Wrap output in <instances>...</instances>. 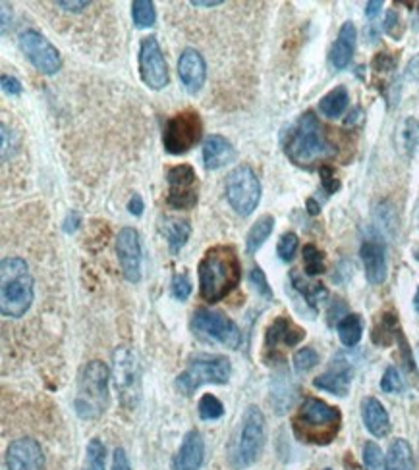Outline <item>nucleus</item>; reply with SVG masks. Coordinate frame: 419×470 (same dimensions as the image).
<instances>
[{
    "label": "nucleus",
    "mask_w": 419,
    "mask_h": 470,
    "mask_svg": "<svg viewBox=\"0 0 419 470\" xmlns=\"http://www.w3.org/2000/svg\"><path fill=\"white\" fill-rule=\"evenodd\" d=\"M190 4L195 8H215L223 4V0H192Z\"/></svg>",
    "instance_id": "53"
},
{
    "label": "nucleus",
    "mask_w": 419,
    "mask_h": 470,
    "mask_svg": "<svg viewBox=\"0 0 419 470\" xmlns=\"http://www.w3.org/2000/svg\"><path fill=\"white\" fill-rule=\"evenodd\" d=\"M381 8H383L381 0H373V3H368L366 4V16L368 18H375V16H377L381 12Z\"/></svg>",
    "instance_id": "52"
},
{
    "label": "nucleus",
    "mask_w": 419,
    "mask_h": 470,
    "mask_svg": "<svg viewBox=\"0 0 419 470\" xmlns=\"http://www.w3.org/2000/svg\"><path fill=\"white\" fill-rule=\"evenodd\" d=\"M363 465H366V470H387V458L375 442L363 445Z\"/></svg>",
    "instance_id": "37"
},
{
    "label": "nucleus",
    "mask_w": 419,
    "mask_h": 470,
    "mask_svg": "<svg viewBox=\"0 0 419 470\" xmlns=\"http://www.w3.org/2000/svg\"><path fill=\"white\" fill-rule=\"evenodd\" d=\"M274 230V218L271 215H265L261 216L253 226L249 228L248 235H246V251L248 255H256L265 241L271 238V233Z\"/></svg>",
    "instance_id": "27"
},
{
    "label": "nucleus",
    "mask_w": 419,
    "mask_h": 470,
    "mask_svg": "<svg viewBox=\"0 0 419 470\" xmlns=\"http://www.w3.org/2000/svg\"><path fill=\"white\" fill-rule=\"evenodd\" d=\"M387 470H415L412 445L404 438L394 440L387 453Z\"/></svg>",
    "instance_id": "26"
},
{
    "label": "nucleus",
    "mask_w": 419,
    "mask_h": 470,
    "mask_svg": "<svg viewBox=\"0 0 419 470\" xmlns=\"http://www.w3.org/2000/svg\"><path fill=\"white\" fill-rule=\"evenodd\" d=\"M284 153L294 164L310 166L315 161L327 159V156L335 153V149L327 141L323 126L319 124L317 116L313 112H305L289 133Z\"/></svg>",
    "instance_id": "4"
},
{
    "label": "nucleus",
    "mask_w": 419,
    "mask_h": 470,
    "mask_svg": "<svg viewBox=\"0 0 419 470\" xmlns=\"http://www.w3.org/2000/svg\"><path fill=\"white\" fill-rule=\"evenodd\" d=\"M192 332L197 338L220 343L234 351L244 343V333L238 328V324L218 310L197 309L192 317Z\"/></svg>",
    "instance_id": "9"
},
{
    "label": "nucleus",
    "mask_w": 419,
    "mask_h": 470,
    "mask_svg": "<svg viewBox=\"0 0 419 470\" xmlns=\"http://www.w3.org/2000/svg\"><path fill=\"white\" fill-rule=\"evenodd\" d=\"M57 6L66 10V12H82V10L90 8L91 3H90V0H82V3H66V0H59Z\"/></svg>",
    "instance_id": "49"
},
{
    "label": "nucleus",
    "mask_w": 419,
    "mask_h": 470,
    "mask_svg": "<svg viewBox=\"0 0 419 470\" xmlns=\"http://www.w3.org/2000/svg\"><path fill=\"white\" fill-rule=\"evenodd\" d=\"M169 189H195L197 174L190 164H176L167 170Z\"/></svg>",
    "instance_id": "30"
},
{
    "label": "nucleus",
    "mask_w": 419,
    "mask_h": 470,
    "mask_svg": "<svg viewBox=\"0 0 419 470\" xmlns=\"http://www.w3.org/2000/svg\"><path fill=\"white\" fill-rule=\"evenodd\" d=\"M304 266L307 276H319L325 272V255L323 251H319L315 245L307 243L304 247Z\"/></svg>",
    "instance_id": "35"
},
{
    "label": "nucleus",
    "mask_w": 419,
    "mask_h": 470,
    "mask_svg": "<svg viewBox=\"0 0 419 470\" xmlns=\"http://www.w3.org/2000/svg\"><path fill=\"white\" fill-rule=\"evenodd\" d=\"M307 208H310V215H317V212H319V205L315 203L313 199L307 200Z\"/></svg>",
    "instance_id": "55"
},
{
    "label": "nucleus",
    "mask_w": 419,
    "mask_h": 470,
    "mask_svg": "<svg viewBox=\"0 0 419 470\" xmlns=\"http://www.w3.org/2000/svg\"><path fill=\"white\" fill-rule=\"evenodd\" d=\"M297 247H300V239H297V235L294 231H286L281 235V239H279L277 255L281 256V261L292 262L297 253Z\"/></svg>",
    "instance_id": "39"
},
{
    "label": "nucleus",
    "mask_w": 419,
    "mask_h": 470,
    "mask_svg": "<svg viewBox=\"0 0 419 470\" xmlns=\"http://www.w3.org/2000/svg\"><path fill=\"white\" fill-rule=\"evenodd\" d=\"M414 309L419 312V287L415 291V297H414Z\"/></svg>",
    "instance_id": "56"
},
{
    "label": "nucleus",
    "mask_w": 419,
    "mask_h": 470,
    "mask_svg": "<svg viewBox=\"0 0 419 470\" xmlns=\"http://www.w3.org/2000/svg\"><path fill=\"white\" fill-rule=\"evenodd\" d=\"M400 141H402V149L407 154H414L419 147V120L415 118H407L402 124L400 131Z\"/></svg>",
    "instance_id": "36"
},
{
    "label": "nucleus",
    "mask_w": 419,
    "mask_h": 470,
    "mask_svg": "<svg viewBox=\"0 0 419 470\" xmlns=\"http://www.w3.org/2000/svg\"><path fill=\"white\" fill-rule=\"evenodd\" d=\"M356 41H358V29L352 21L342 24L338 37L330 49V64H333L335 70H344L348 68V64L352 62V56L356 51Z\"/></svg>",
    "instance_id": "21"
},
{
    "label": "nucleus",
    "mask_w": 419,
    "mask_h": 470,
    "mask_svg": "<svg viewBox=\"0 0 419 470\" xmlns=\"http://www.w3.org/2000/svg\"><path fill=\"white\" fill-rule=\"evenodd\" d=\"M110 470H131L130 458H128V455H126V451L123 450V447H116V450H115L113 468H110Z\"/></svg>",
    "instance_id": "47"
},
{
    "label": "nucleus",
    "mask_w": 419,
    "mask_h": 470,
    "mask_svg": "<svg viewBox=\"0 0 419 470\" xmlns=\"http://www.w3.org/2000/svg\"><path fill=\"white\" fill-rule=\"evenodd\" d=\"M80 223H82V216H80V212H70V215L68 216H66V220H64V231L66 233H74L75 230H78L80 228Z\"/></svg>",
    "instance_id": "48"
},
{
    "label": "nucleus",
    "mask_w": 419,
    "mask_h": 470,
    "mask_svg": "<svg viewBox=\"0 0 419 470\" xmlns=\"http://www.w3.org/2000/svg\"><path fill=\"white\" fill-rule=\"evenodd\" d=\"M200 276V295L207 303H218L226 299L241 282L240 256L230 245H215L207 249L197 266Z\"/></svg>",
    "instance_id": "1"
},
{
    "label": "nucleus",
    "mask_w": 419,
    "mask_h": 470,
    "mask_svg": "<svg viewBox=\"0 0 419 470\" xmlns=\"http://www.w3.org/2000/svg\"><path fill=\"white\" fill-rule=\"evenodd\" d=\"M139 75L141 82L153 91H161L170 83L169 64L164 60L157 37L153 35L146 37L139 44Z\"/></svg>",
    "instance_id": "13"
},
{
    "label": "nucleus",
    "mask_w": 419,
    "mask_h": 470,
    "mask_svg": "<svg viewBox=\"0 0 419 470\" xmlns=\"http://www.w3.org/2000/svg\"><path fill=\"white\" fill-rule=\"evenodd\" d=\"M325 470H330V468H325Z\"/></svg>",
    "instance_id": "58"
},
{
    "label": "nucleus",
    "mask_w": 419,
    "mask_h": 470,
    "mask_svg": "<svg viewBox=\"0 0 419 470\" xmlns=\"http://www.w3.org/2000/svg\"><path fill=\"white\" fill-rule=\"evenodd\" d=\"M178 77L190 95L200 93L207 80V64L200 51L184 49L178 59Z\"/></svg>",
    "instance_id": "16"
},
{
    "label": "nucleus",
    "mask_w": 419,
    "mask_h": 470,
    "mask_svg": "<svg viewBox=\"0 0 419 470\" xmlns=\"http://www.w3.org/2000/svg\"><path fill=\"white\" fill-rule=\"evenodd\" d=\"M384 33H389L391 37L399 39L402 35L400 31V16L394 12V10H391V12H387V18H384Z\"/></svg>",
    "instance_id": "45"
},
{
    "label": "nucleus",
    "mask_w": 419,
    "mask_h": 470,
    "mask_svg": "<svg viewBox=\"0 0 419 470\" xmlns=\"http://www.w3.org/2000/svg\"><path fill=\"white\" fill-rule=\"evenodd\" d=\"M415 218H417V226H419V203H417V210H415Z\"/></svg>",
    "instance_id": "57"
},
{
    "label": "nucleus",
    "mask_w": 419,
    "mask_h": 470,
    "mask_svg": "<svg viewBox=\"0 0 419 470\" xmlns=\"http://www.w3.org/2000/svg\"><path fill=\"white\" fill-rule=\"evenodd\" d=\"M396 68V59L389 52H379L373 59V70L375 72H392Z\"/></svg>",
    "instance_id": "44"
},
{
    "label": "nucleus",
    "mask_w": 419,
    "mask_h": 470,
    "mask_svg": "<svg viewBox=\"0 0 419 470\" xmlns=\"http://www.w3.org/2000/svg\"><path fill=\"white\" fill-rule=\"evenodd\" d=\"M361 261L363 268H366V278L371 286H381L389 274L387 266V247L384 243L379 241L377 238L366 239L361 243Z\"/></svg>",
    "instance_id": "17"
},
{
    "label": "nucleus",
    "mask_w": 419,
    "mask_h": 470,
    "mask_svg": "<svg viewBox=\"0 0 419 470\" xmlns=\"http://www.w3.org/2000/svg\"><path fill=\"white\" fill-rule=\"evenodd\" d=\"M10 21H12V14H8V6L3 4V35H6Z\"/></svg>",
    "instance_id": "54"
},
{
    "label": "nucleus",
    "mask_w": 419,
    "mask_h": 470,
    "mask_svg": "<svg viewBox=\"0 0 419 470\" xmlns=\"http://www.w3.org/2000/svg\"><path fill=\"white\" fill-rule=\"evenodd\" d=\"M381 389L384 391V394H402V391L406 389L404 380L394 366H389L387 371H384L381 378Z\"/></svg>",
    "instance_id": "40"
},
{
    "label": "nucleus",
    "mask_w": 419,
    "mask_h": 470,
    "mask_svg": "<svg viewBox=\"0 0 419 470\" xmlns=\"http://www.w3.org/2000/svg\"><path fill=\"white\" fill-rule=\"evenodd\" d=\"M205 461V442L197 430H190L172 458V470H202Z\"/></svg>",
    "instance_id": "18"
},
{
    "label": "nucleus",
    "mask_w": 419,
    "mask_h": 470,
    "mask_svg": "<svg viewBox=\"0 0 419 470\" xmlns=\"http://www.w3.org/2000/svg\"><path fill=\"white\" fill-rule=\"evenodd\" d=\"M36 299V282L21 256H6L0 262V312L4 318H21Z\"/></svg>",
    "instance_id": "2"
},
{
    "label": "nucleus",
    "mask_w": 419,
    "mask_h": 470,
    "mask_svg": "<svg viewBox=\"0 0 419 470\" xmlns=\"http://www.w3.org/2000/svg\"><path fill=\"white\" fill-rule=\"evenodd\" d=\"M263 187L259 177L248 164L236 166L233 172L226 176V200L234 208L236 215L249 216L256 212L261 200Z\"/></svg>",
    "instance_id": "10"
},
{
    "label": "nucleus",
    "mask_w": 419,
    "mask_h": 470,
    "mask_svg": "<svg viewBox=\"0 0 419 470\" xmlns=\"http://www.w3.org/2000/svg\"><path fill=\"white\" fill-rule=\"evenodd\" d=\"M131 18H134V24L139 29L153 27L157 21L155 4L151 0H134L131 3Z\"/></svg>",
    "instance_id": "31"
},
{
    "label": "nucleus",
    "mask_w": 419,
    "mask_h": 470,
    "mask_svg": "<svg viewBox=\"0 0 419 470\" xmlns=\"http://www.w3.org/2000/svg\"><path fill=\"white\" fill-rule=\"evenodd\" d=\"M321 184H323V189L328 193V195H333L338 192V187H340V182L335 177V170L330 166H321Z\"/></svg>",
    "instance_id": "43"
},
{
    "label": "nucleus",
    "mask_w": 419,
    "mask_h": 470,
    "mask_svg": "<svg viewBox=\"0 0 419 470\" xmlns=\"http://www.w3.org/2000/svg\"><path fill=\"white\" fill-rule=\"evenodd\" d=\"M143 208H146V205H143V199L139 193H134L130 199V203H128V212L130 215H134V216H141L143 215Z\"/></svg>",
    "instance_id": "50"
},
{
    "label": "nucleus",
    "mask_w": 419,
    "mask_h": 470,
    "mask_svg": "<svg viewBox=\"0 0 419 470\" xmlns=\"http://www.w3.org/2000/svg\"><path fill=\"white\" fill-rule=\"evenodd\" d=\"M340 424L342 415L336 407L323 399L305 397L292 419V430L304 443L328 445L338 435Z\"/></svg>",
    "instance_id": "3"
},
{
    "label": "nucleus",
    "mask_w": 419,
    "mask_h": 470,
    "mask_svg": "<svg viewBox=\"0 0 419 470\" xmlns=\"http://www.w3.org/2000/svg\"><path fill=\"white\" fill-rule=\"evenodd\" d=\"M0 83H3V91L10 97H18L21 95V91H24V87H21L20 80H16L14 75L4 74L3 77H0Z\"/></svg>",
    "instance_id": "46"
},
{
    "label": "nucleus",
    "mask_w": 419,
    "mask_h": 470,
    "mask_svg": "<svg viewBox=\"0 0 419 470\" xmlns=\"http://www.w3.org/2000/svg\"><path fill=\"white\" fill-rule=\"evenodd\" d=\"M203 137V121L197 110H182L164 121L162 147L172 156L192 151Z\"/></svg>",
    "instance_id": "8"
},
{
    "label": "nucleus",
    "mask_w": 419,
    "mask_h": 470,
    "mask_svg": "<svg viewBox=\"0 0 419 470\" xmlns=\"http://www.w3.org/2000/svg\"><path fill=\"white\" fill-rule=\"evenodd\" d=\"M265 440H267V422L259 407L249 405L234 434L233 447H230V463L238 470H246L257 463L263 453Z\"/></svg>",
    "instance_id": "5"
},
{
    "label": "nucleus",
    "mask_w": 419,
    "mask_h": 470,
    "mask_svg": "<svg viewBox=\"0 0 419 470\" xmlns=\"http://www.w3.org/2000/svg\"><path fill=\"white\" fill-rule=\"evenodd\" d=\"M249 284L253 286V289L257 291V295H261L263 299L273 301V289L269 286V279L265 276V272L261 270L259 266H253L251 272H249Z\"/></svg>",
    "instance_id": "41"
},
{
    "label": "nucleus",
    "mask_w": 419,
    "mask_h": 470,
    "mask_svg": "<svg viewBox=\"0 0 419 470\" xmlns=\"http://www.w3.org/2000/svg\"><path fill=\"white\" fill-rule=\"evenodd\" d=\"M352 384V366L344 359L333 361V366L321 376H317L313 380V386L317 389H323L327 394H333L338 397L348 396Z\"/></svg>",
    "instance_id": "19"
},
{
    "label": "nucleus",
    "mask_w": 419,
    "mask_h": 470,
    "mask_svg": "<svg viewBox=\"0 0 419 470\" xmlns=\"http://www.w3.org/2000/svg\"><path fill=\"white\" fill-rule=\"evenodd\" d=\"M108 382L110 371L101 361L87 363L78 380V394H75L74 409L83 420H95L108 407Z\"/></svg>",
    "instance_id": "6"
},
{
    "label": "nucleus",
    "mask_w": 419,
    "mask_h": 470,
    "mask_svg": "<svg viewBox=\"0 0 419 470\" xmlns=\"http://www.w3.org/2000/svg\"><path fill=\"white\" fill-rule=\"evenodd\" d=\"M167 205L174 210H192L197 205V187L195 189H169Z\"/></svg>",
    "instance_id": "32"
},
{
    "label": "nucleus",
    "mask_w": 419,
    "mask_h": 470,
    "mask_svg": "<svg viewBox=\"0 0 419 470\" xmlns=\"http://www.w3.org/2000/svg\"><path fill=\"white\" fill-rule=\"evenodd\" d=\"M361 420L375 438H384L391 432V417L377 397H366L361 401Z\"/></svg>",
    "instance_id": "23"
},
{
    "label": "nucleus",
    "mask_w": 419,
    "mask_h": 470,
    "mask_svg": "<svg viewBox=\"0 0 419 470\" xmlns=\"http://www.w3.org/2000/svg\"><path fill=\"white\" fill-rule=\"evenodd\" d=\"M116 255L124 278L130 284H138L141 279V262H143L141 239L138 230L123 228L118 231Z\"/></svg>",
    "instance_id": "14"
},
{
    "label": "nucleus",
    "mask_w": 419,
    "mask_h": 470,
    "mask_svg": "<svg viewBox=\"0 0 419 470\" xmlns=\"http://www.w3.org/2000/svg\"><path fill=\"white\" fill-rule=\"evenodd\" d=\"M85 463H87V470H105L107 447L99 438H93L90 443H87Z\"/></svg>",
    "instance_id": "34"
},
{
    "label": "nucleus",
    "mask_w": 419,
    "mask_h": 470,
    "mask_svg": "<svg viewBox=\"0 0 419 470\" xmlns=\"http://www.w3.org/2000/svg\"><path fill=\"white\" fill-rule=\"evenodd\" d=\"M348 105H350L348 89L344 85H338L333 89V91H328L321 100H319V110H321L323 116L335 120L344 114Z\"/></svg>",
    "instance_id": "25"
},
{
    "label": "nucleus",
    "mask_w": 419,
    "mask_h": 470,
    "mask_svg": "<svg viewBox=\"0 0 419 470\" xmlns=\"http://www.w3.org/2000/svg\"><path fill=\"white\" fill-rule=\"evenodd\" d=\"M170 289H172L174 299H178V301H187L192 295V291H194L190 278H187V274H184V272L182 274H174Z\"/></svg>",
    "instance_id": "42"
},
{
    "label": "nucleus",
    "mask_w": 419,
    "mask_h": 470,
    "mask_svg": "<svg viewBox=\"0 0 419 470\" xmlns=\"http://www.w3.org/2000/svg\"><path fill=\"white\" fill-rule=\"evenodd\" d=\"M8 470H43L45 468V455L36 438H18L6 450Z\"/></svg>",
    "instance_id": "15"
},
{
    "label": "nucleus",
    "mask_w": 419,
    "mask_h": 470,
    "mask_svg": "<svg viewBox=\"0 0 419 470\" xmlns=\"http://www.w3.org/2000/svg\"><path fill=\"white\" fill-rule=\"evenodd\" d=\"M317 364H319V353L313 349V347H302L300 351H296L294 355L296 372L305 374V372L313 371Z\"/></svg>",
    "instance_id": "38"
},
{
    "label": "nucleus",
    "mask_w": 419,
    "mask_h": 470,
    "mask_svg": "<svg viewBox=\"0 0 419 470\" xmlns=\"http://www.w3.org/2000/svg\"><path fill=\"white\" fill-rule=\"evenodd\" d=\"M236 161V149L223 136H209L203 141V164L207 170H218Z\"/></svg>",
    "instance_id": "22"
},
{
    "label": "nucleus",
    "mask_w": 419,
    "mask_h": 470,
    "mask_svg": "<svg viewBox=\"0 0 419 470\" xmlns=\"http://www.w3.org/2000/svg\"><path fill=\"white\" fill-rule=\"evenodd\" d=\"M305 338V332L296 326V324L286 318L279 317L277 320L271 322V326L267 328V335H265V347L267 351H277L279 345L284 347H296L297 343H302Z\"/></svg>",
    "instance_id": "20"
},
{
    "label": "nucleus",
    "mask_w": 419,
    "mask_h": 470,
    "mask_svg": "<svg viewBox=\"0 0 419 470\" xmlns=\"http://www.w3.org/2000/svg\"><path fill=\"white\" fill-rule=\"evenodd\" d=\"M161 231L164 235V239L169 243V249L172 255H178L184 245L187 243L192 235V223L187 220H180V218H167L162 222Z\"/></svg>",
    "instance_id": "24"
},
{
    "label": "nucleus",
    "mask_w": 419,
    "mask_h": 470,
    "mask_svg": "<svg viewBox=\"0 0 419 470\" xmlns=\"http://www.w3.org/2000/svg\"><path fill=\"white\" fill-rule=\"evenodd\" d=\"M233 376V363L223 355H200L176 378V388L184 396H194L205 384L223 386Z\"/></svg>",
    "instance_id": "7"
},
{
    "label": "nucleus",
    "mask_w": 419,
    "mask_h": 470,
    "mask_svg": "<svg viewBox=\"0 0 419 470\" xmlns=\"http://www.w3.org/2000/svg\"><path fill=\"white\" fill-rule=\"evenodd\" d=\"M290 278H292V286L297 294L305 299V303L312 307V310H317L319 303H321L323 299H327L328 291L321 284H307L297 272H292Z\"/></svg>",
    "instance_id": "29"
},
{
    "label": "nucleus",
    "mask_w": 419,
    "mask_h": 470,
    "mask_svg": "<svg viewBox=\"0 0 419 470\" xmlns=\"http://www.w3.org/2000/svg\"><path fill=\"white\" fill-rule=\"evenodd\" d=\"M336 332L342 345L356 347L363 335V320L360 315H348L336 324Z\"/></svg>",
    "instance_id": "28"
},
{
    "label": "nucleus",
    "mask_w": 419,
    "mask_h": 470,
    "mask_svg": "<svg viewBox=\"0 0 419 470\" xmlns=\"http://www.w3.org/2000/svg\"><path fill=\"white\" fill-rule=\"evenodd\" d=\"M113 380L126 409H136L141 397V364L130 347H118L113 353Z\"/></svg>",
    "instance_id": "11"
},
{
    "label": "nucleus",
    "mask_w": 419,
    "mask_h": 470,
    "mask_svg": "<svg viewBox=\"0 0 419 470\" xmlns=\"http://www.w3.org/2000/svg\"><path fill=\"white\" fill-rule=\"evenodd\" d=\"M406 75H407V80H412L415 83H419V54H415L414 59L407 62L406 66Z\"/></svg>",
    "instance_id": "51"
},
{
    "label": "nucleus",
    "mask_w": 419,
    "mask_h": 470,
    "mask_svg": "<svg viewBox=\"0 0 419 470\" xmlns=\"http://www.w3.org/2000/svg\"><path fill=\"white\" fill-rule=\"evenodd\" d=\"M197 412H200L202 420H218L225 417V405L218 397L205 394L200 403H197Z\"/></svg>",
    "instance_id": "33"
},
{
    "label": "nucleus",
    "mask_w": 419,
    "mask_h": 470,
    "mask_svg": "<svg viewBox=\"0 0 419 470\" xmlns=\"http://www.w3.org/2000/svg\"><path fill=\"white\" fill-rule=\"evenodd\" d=\"M18 44L26 59L36 66V70L45 75H54L62 68V56L60 51L36 29H28L20 33Z\"/></svg>",
    "instance_id": "12"
}]
</instances>
